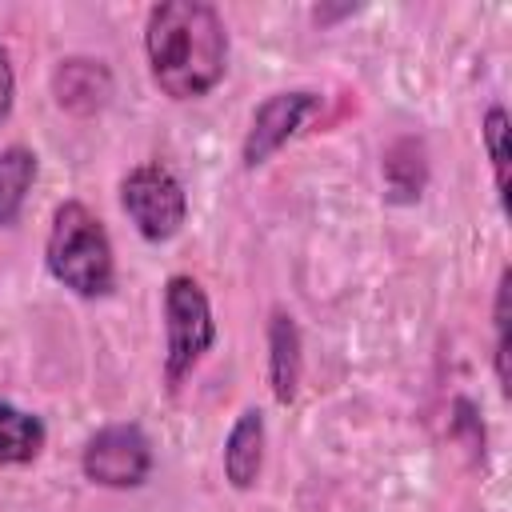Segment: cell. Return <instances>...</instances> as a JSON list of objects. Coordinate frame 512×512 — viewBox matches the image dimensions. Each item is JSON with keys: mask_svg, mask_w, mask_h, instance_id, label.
Returning <instances> with one entry per match:
<instances>
[{"mask_svg": "<svg viewBox=\"0 0 512 512\" xmlns=\"http://www.w3.org/2000/svg\"><path fill=\"white\" fill-rule=\"evenodd\" d=\"M144 56L168 100L208 96L228 68V28L208 0H164L148 8Z\"/></svg>", "mask_w": 512, "mask_h": 512, "instance_id": "cell-1", "label": "cell"}, {"mask_svg": "<svg viewBox=\"0 0 512 512\" xmlns=\"http://www.w3.org/2000/svg\"><path fill=\"white\" fill-rule=\"evenodd\" d=\"M44 264L56 284H64L68 292L84 300H100L116 288V256H112L108 228L80 200H64L52 212V228L44 240Z\"/></svg>", "mask_w": 512, "mask_h": 512, "instance_id": "cell-2", "label": "cell"}, {"mask_svg": "<svg viewBox=\"0 0 512 512\" xmlns=\"http://www.w3.org/2000/svg\"><path fill=\"white\" fill-rule=\"evenodd\" d=\"M216 344V320L200 280L176 272L164 284V380L176 392Z\"/></svg>", "mask_w": 512, "mask_h": 512, "instance_id": "cell-3", "label": "cell"}, {"mask_svg": "<svg viewBox=\"0 0 512 512\" xmlns=\"http://www.w3.org/2000/svg\"><path fill=\"white\" fill-rule=\"evenodd\" d=\"M120 204L128 212V220L136 224V232L148 244H164L172 240L184 220H188V196L184 184L176 180V172L168 164H136L124 180H120Z\"/></svg>", "mask_w": 512, "mask_h": 512, "instance_id": "cell-4", "label": "cell"}, {"mask_svg": "<svg viewBox=\"0 0 512 512\" xmlns=\"http://www.w3.org/2000/svg\"><path fill=\"white\" fill-rule=\"evenodd\" d=\"M80 468L100 488H140L152 476V440L140 424H104L88 436Z\"/></svg>", "mask_w": 512, "mask_h": 512, "instance_id": "cell-5", "label": "cell"}, {"mask_svg": "<svg viewBox=\"0 0 512 512\" xmlns=\"http://www.w3.org/2000/svg\"><path fill=\"white\" fill-rule=\"evenodd\" d=\"M320 108V92H308V88H292V92H276L268 96L256 112H252V124L244 132V144H240V160L244 168H260L268 164Z\"/></svg>", "mask_w": 512, "mask_h": 512, "instance_id": "cell-6", "label": "cell"}, {"mask_svg": "<svg viewBox=\"0 0 512 512\" xmlns=\"http://www.w3.org/2000/svg\"><path fill=\"white\" fill-rule=\"evenodd\" d=\"M52 96L64 112L72 116H92L108 104L112 96V72L104 68V60L92 56H68L56 64L52 72Z\"/></svg>", "mask_w": 512, "mask_h": 512, "instance_id": "cell-7", "label": "cell"}, {"mask_svg": "<svg viewBox=\"0 0 512 512\" xmlns=\"http://www.w3.org/2000/svg\"><path fill=\"white\" fill-rule=\"evenodd\" d=\"M264 440H268V432H264V412H260V408H244V412L236 416V424L228 428L224 452H220V460H224V480H228L236 492L256 488L260 468H264Z\"/></svg>", "mask_w": 512, "mask_h": 512, "instance_id": "cell-8", "label": "cell"}, {"mask_svg": "<svg viewBox=\"0 0 512 512\" xmlns=\"http://www.w3.org/2000/svg\"><path fill=\"white\" fill-rule=\"evenodd\" d=\"M300 364H304V344L296 316L288 308H272L268 316V384L276 404H292L300 388Z\"/></svg>", "mask_w": 512, "mask_h": 512, "instance_id": "cell-9", "label": "cell"}, {"mask_svg": "<svg viewBox=\"0 0 512 512\" xmlns=\"http://www.w3.org/2000/svg\"><path fill=\"white\" fill-rule=\"evenodd\" d=\"M380 172H384V192H388V200H396V204L420 200V192H424V184H428V152H424V144H420L416 136L392 140V144L384 148Z\"/></svg>", "mask_w": 512, "mask_h": 512, "instance_id": "cell-10", "label": "cell"}, {"mask_svg": "<svg viewBox=\"0 0 512 512\" xmlns=\"http://www.w3.org/2000/svg\"><path fill=\"white\" fill-rule=\"evenodd\" d=\"M48 444V428L36 412H24L8 400H0V468L32 464Z\"/></svg>", "mask_w": 512, "mask_h": 512, "instance_id": "cell-11", "label": "cell"}, {"mask_svg": "<svg viewBox=\"0 0 512 512\" xmlns=\"http://www.w3.org/2000/svg\"><path fill=\"white\" fill-rule=\"evenodd\" d=\"M36 184V152L24 144L0 148V228H12Z\"/></svg>", "mask_w": 512, "mask_h": 512, "instance_id": "cell-12", "label": "cell"}, {"mask_svg": "<svg viewBox=\"0 0 512 512\" xmlns=\"http://www.w3.org/2000/svg\"><path fill=\"white\" fill-rule=\"evenodd\" d=\"M480 140L488 148V160H492V180H496V196L500 204H508V112L500 104H492L484 112V124H480Z\"/></svg>", "mask_w": 512, "mask_h": 512, "instance_id": "cell-13", "label": "cell"}, {"mask_svg": "<svg viewBox=\"0 0 512 512\" xmlns=\"http://www.w3.org/2000/svg\"><path fill=\"white\" fill-rule=\"evenodd\" d=\"M508 292H512V272H500L496 284V304H492V324H496V384L508 392Z\"/></svg>", "mask_w": 512, "mask_h": 512, "instance_id": "cell-14", "label": "cell"}, {"mask_svg": "<svg viewBox=\"0 0 512 512\" xmlns=\"http://www.w3.org/2000/svg\"><path fill=\"white\" fill-rule=\"evenodd\" d=\"M12 100H16V76H12V60H8V52L0 48V124L8 120Z\"/></svg>", "mask_w": 512, "mask_h": 512, "instance_id": "cell-15", "label": "cell"}]
</instances>
